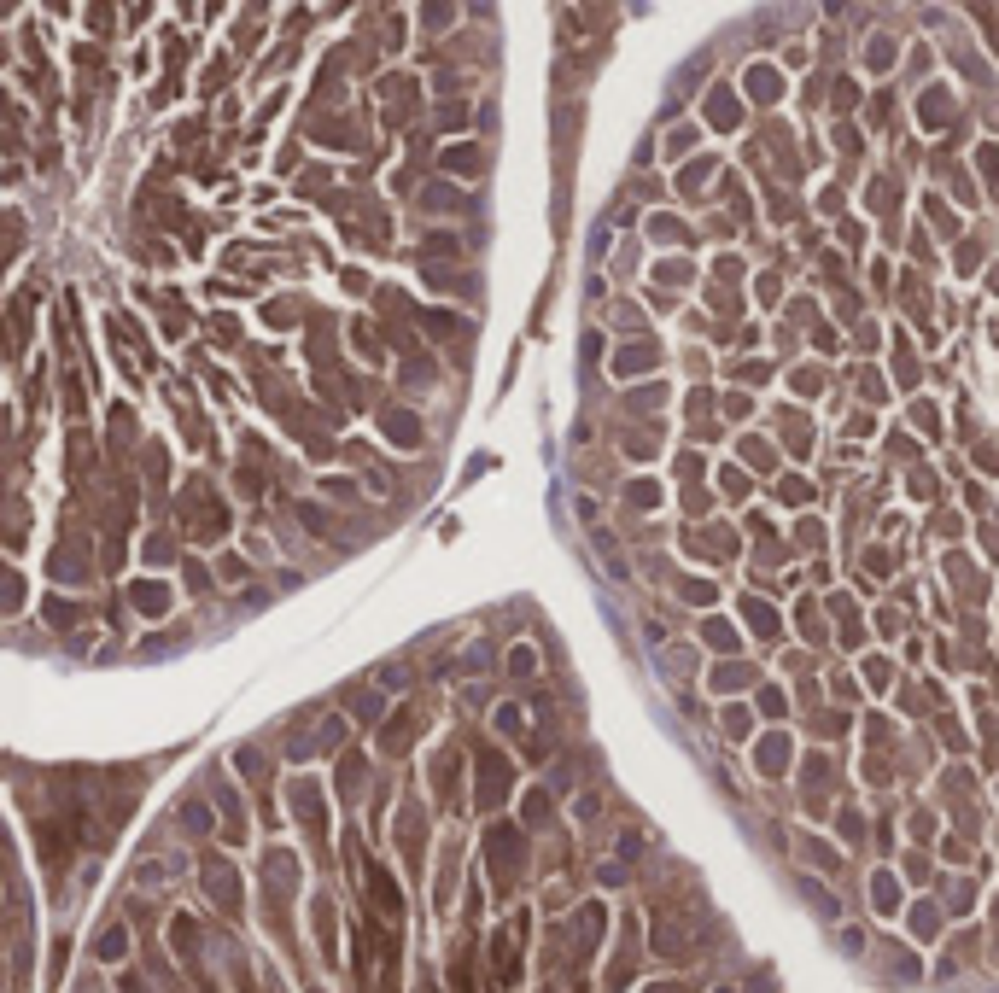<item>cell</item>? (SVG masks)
<instances>
[{"label": "cell", "mask_w": 999, "mask_h": 993, "mask_svg": "<svg viewBox=\"0 0 999 993\" xmlns=\"http://www.w3.org/2000/svg\"><path fill=\"white\" fill-rule=\"evenodd\" d=\"M368 900L381 906V918H386V924H397V918H404V900H397V882L386 877L381 865H368Z\"/></svg>", "instance_id": "6da1fadb"}, {"label": "cell", "mask_w": 999, "mask_h": 993, "mask_svg": "<svg viewBox=\"0 0 999 993\" xmlns=\"http://www.w3.org/2000/svg\"><path fill=\"white\" fill-rule=\"evenodd\" d=\"M492 865H497V882L521 877V841H508V830H497V836H492Z\"/></svg>", "instance_id": "7a4b0ae2"}, {"label": "cell", "mask_w": 999, "mask_h": 993, "mask_svg": "<svg viewBox=\"0 0 999 993\" xmlns=\"http://www.w3.org/2000/svg\"><path fill=\"white\" fill-rule=\"evenodd\" d=\"M381 433L397 438V445H421V421L409 415V409H381Z\"/></svg>", "instance_id": "3957f363"}, {"label": "cell", "mask_w": 999, "mask_h": 993, "mask_svg": "<svg viewBox=\"0 0 999 993\" xmlns=\"http://www.w3.org/2000/svg\"><path fill=\"white\" fill-rule=\"evenodd\" d=\"M205 888H211V900H216L223 911H240V877H228L223 865L205 871Z\"/></svg>", "instance_id": "277c9868"}, {"label": "cell", "mask_w": 999, "mask_h": 993, "mask_svg": "<svg viewBox=\"0 0 999 993\" xmlns=\"http://www.w3.org/2000/svg\"><path fill=\"white\" fill-rule=\"evenodd\" d=\"M129 602H135V608H141V614H169V590L164 585H158V579H141V585H135V590H129Z\"/></svg>", "instance_id": "5b68a950"}, {"label": "cell", "mask_w": 999, "mask_h": 993, "mask_svg": "<svg viewBox=\"0 0 999 993\" xmlns=\"http://www.w3.org/2000/svg\"><path fill=\"white\" fill-rule=\"evenodd\" d=\"M479 777H485V784H479V800L492 807V800L503 795V777H508V766H503L497 754H479Z\"/></svg>", "instance_id": "8992f818"}, {"label": "cell", "mask_w": 999, "mask_h": 993, "mask_svg": "<svg viewBox=\"0 0 999 993\" xmlns=\"http://www.w3.org/2000/svg\"><path fill=\"white\" fill-rule=\"evenodd\" d=\"M409 730H415V713H397L392 725H386V742H381V748H386V754H404V748H409Z\"/></svg>", "instance_id": "52a82bcc"}, {"label": "cell", "mask_w": 999, "mask_h": 993, "mask_svg": "<svg viewBox=\"0 0 999 993\" xmlns=\"http://www.w3.org/2000/svg\"><path fill=\"white\" fill-rule=\"evenodd\" d=\"M444 169H451V176H479V153L474 146H456V153H444Z\"/></svg>", "instance_id": "ba28073f"}, {"label": "cell", "mask_w": 999, "mask_h": 993, "mask_svg": "<svg viewBox=\"0 0 999 993\" xmlns=\"http://www.w3.org/2000/svg\"><path fill=\"white\" fill-rule=\"evenodd\" d=\"M18 602H24V585H18V573L0 567V614H18Z\"/></svg>", "instance_id": "9c48e42d"}, {"label": "cell", "mask_w": 999, "mask_h": 993, "mask_svg": "<svg viewBox=\"0 0 999 993\" xmlns=\"http://www.w3.org/2000/svg\"><path fill=\"white\" fill-rule=\"evenodd\" d=\"M94 952H99V958H106V965H117V958H123V952H129V935H123V929H106Z\"/></svg>", "instance_id": "30bf717a"}, {"label": "cell", "mask_w": 999, "mask_h": 993, "mask_svg": "<svg viewBox=\"0 0 999 993\" xmlns=\"http://www.w3.org/2000/svg\"><path fill=\"white\" fill-rule=\"evenodd\" d=\"M182 830H193V836H199V830H211V812L199 807V800H182Z\"/></svg>", "instance_id": "8fae6325"}, {"label": "cell", "mask_w": 999, "mask_h": 993, "mask_svg": "<svg viewBox=\"0 0 999 993\" xmlns=\"http://www.w3.org/2000/svg\"><path fill=\"white\" fill-rule=\"evenodd\" d=\"M47 619H53V626H71L76 608H71V602H47Z\"/></svg>", "instance_id": "7c38bea8"}, {"label": "cell", "mask_w": 999, "mask_h": 993, "mask_svg": "<svg viewBox=\"0 0 999 993\" xmlns=\"http://www.w3.org/2000/svg\"><path fill=\"white\" fill-rule=\"evenodd\" d=\"M339 742H345V725H339V719H327V725H322V748H339Z\"/></svg>", "instance_id": "4fadbf2b"}]
</instances>
